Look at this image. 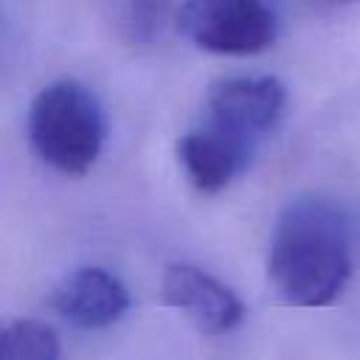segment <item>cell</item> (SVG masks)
I'll return each instance as SVG.
<instances>
[{
  "instance_id": "1",
  "label": "cell",
  "mask_w": 360,
  "mask_h": 360,
  "mask_svg": "<svg viewBox=\"0 0 360 360\" xmlns=\"http://www.w3.org/2000/svg\"><path fill=\"white\" fill-rule=\"evenodd\" d=\"M354 267V225L349 211L329 197L290 200L270 236L267 278L292 307H326L346 290Z\"/></svg>"
},
{
  "instance_id": "2",
  "label": "cell",
  "mask_w": 360,
  "mask_h": 360,
  "mask_svg": "<svg viewBox=\"0 0 360 360\" xmlns=\"http://www.w3.org/2000/svg\"><path fill=\"white\" fill-rule=\"evenodd\" d=\"M25 127L37 158L68 177H82L93 169L107 132L96 93L76 79L45 84L28 107Z\"/></svg>"
},
{
  "instance_id": "3",
  "label": "cell",
  "mask_w": 360,
  "mask_h": 360,
  "mask_svg": "<svg viewBox=\"0 0 360 360\" xmlns=\"http://www.w3.org/2000/svg\"><path fill=\"white\" fill-rule=\"evenodd\" d=\"M177 28L200 51L253 56L276 42L278 22L267 0H183Z\"/></svg>"
},
{
  "instance_id": "4",
  "label": "cell",
  "mask_w": 360,
  "mask_h": 360,
  "mask_svg": "<svg viewBox=\"0 0 360 360\" xmlns=\"http://www.w3.org/2000/svg\"><path fill=\"white\" fill-rule=\"evenodd\" d=\"M287 87L276 76L219 79L205 96V121L256 146L281 118Z\"/></svg>"
},
{
  "instance_id": "5",
  "label": "cell",
  "mask_w": 360,
  "mask_h": 360,
  "mask_svg": "<svg viewBox=\"0 0 360 360\" xmlns=\"http://www.w3.org/2000/svg\"><path fill=\"white\" fill-rule=\"evenodd\" d=\"M160 295L169 307L186 312L202 335H225L245 318L242 298L197 264H169L160 278Z\"/></svg>"
},
{
  "instance_id": "6",
  "label": "cell",
  "mask_w": 360,
  "mask_h": 360,
  "mask_svg": "<svg viewBox=\"0 0 360 360\" xmlns=\"http://www.w3.org/2000/svg\"><path fill=\"white\" fill-rule=\"evenodd\" d=\"M256 146L202 121L177 141V160L200 194H219L250 163Z\"/></svg>"
},
{
  "instance_id": "7",
  "label": "cell",
  "mask_w": 360,
  "mask_h": 360,
  "mask_svg": "<svg viewBox=\"0 0 360 360\" xmlns=\"http://www.w3.org/2000/svg\"><path fill=\"white\" fill-rule=\"evenodd\" d=\"M51 307L59 318L79 329H104L127 315L129 292L110 270L79 267L51 292Z\"/></svg>"
},
{
  "instance_id": "8",
  "label": "cell",
  "mask_w": 360,
  "mask_h": 360,
  "mask_svg": "<svg viewBox=\"0 0 360 360\" xmlns=\"http://www.w3.org/2000/svg\"><path fill=\"white\" fill-rule=\"evenodd\" d=\"M183 0H115V28L129 45H155L177 25Z\"/></svg>"
},
{
  "instance_id": "9",
  "label": "cell",
  "mask_w": 360,
  "mask_h": 360,
  "mask_svg": "<svg viewBox=\"0 0 360 360\" xmlns=\"http://www.w3.org/2000/svg\"><path fill=\"white\" fill-rule=\"evenodd\" d=\"M0 360H62L59 338L37 318H14L3 326Z\"/></svg>"
}]
</instances>
